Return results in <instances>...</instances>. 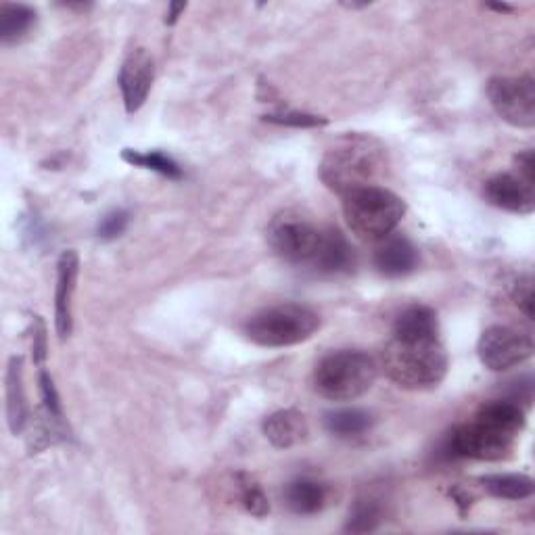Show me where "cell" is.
Listing matches in <instances>:
<instances>
[{
    "label": "cell",
    "instance_id": "obj_1",
    "mask_svg": "<svg viewBox=\"0 0 535 535\" xmlns=\"http://www.w3.org/2000/svg\"><path fill=\"white\" fill-rule=\"evenodd\" d=\"M525 429V410L513 400H494L479 408L473 421L456 427L446 439L450 458L496 462L513 452Z\"/></svg>",
    "mask_w": 535,
    "mask_h": 535
},
{
    "label": "cell",
    "instance_id": "obj_2",
    "mask_svg": "<svg viewBox=\"0 0 535 535\" xmlns=\"http://www.w3.org/2000/svg\"><path fill=\"white\" fill-rule=\"evenodd\" d=\"M389 170V153L370 134H343L320 161V180L327 189L345 197L366 186H377Z\"/></svg>",
    "mask_w": 535,
    "mask_h": 535
},
{
    "label": "cell",
    "instance_id": "obj_3",
    "mask_svg": "<svg viewBox=\"0 0 535 535\" xmlns=\"http://www.w3.org/2000/svg\"><path fill=\"white\" fill-rule=\"evenodd\" d=\"M385 375L402 389L427 391L446 379L450 360L444 343L437 337H395L383 350Z\"/></svg>",
    "mask_w": 535,
    "mask_h": 535
},
{
    "label": "cell",
    "instance_id": "obj_4",
    "mask_svg": "<svg viewBox=\"0 0 535 535\" xmlns=\"http://www.w3.org/2000/svg\"><path fill=\"white\" fill-rule=\"evenodd\" d=\"M379 366L360 350H339L324 356L314 370V389L331 402H354L375 385Z\"/></svg>",
    "mask_w": 535,
    "mask_h": 535
},
{
    "label": "cell",
    "instance_id": "obj_5",
    "mask_svg": "<svg viewBox=\"0 0 535 535\" xmlns=\"http://www.w3.org/2000/svg\"><path fill=\"white\" fill-rule=\"evenodd\" d=\"M406 214L400 195L385 186H366L343 197V216L347 226L362 241H383L398 228Z\"/></svg>",
    "mask_w": 535,
    "mask_h": 535
},
{
    "label": "cell",
    "instance_id": "obj_6",
    "mask_svg": "<svg viewBox=\"0 0 535 535\" xmlns=\"http://www.w3.org/2000/svg\"><path fill=\"white\" fill-rule=\"evenodd\" d=\"M320 329V316L304 304H278L253 314L245 324L249 341L262 347L304 343Z\"/></svg>",
    "mask_w": 535,
    "mask_h": 535
},
{
    "label": "cell",
    "instance_id": "obj_7",
    "mask_svg": "<svg viewBox=\"0 0 535 535\" xmlns=\"http://www.w3.org/2000/svg\"><path fill=\"white\" fill-rule=\"evenodd\" d=\"M324 228L297 209L276 214L268 226V245L276 255L295 266H310L320 247Z\"/></svg>",
    "mask_w": 535,
    "mask_h": 535
},
{
    "label": "cell",
    "instance_id": "obj_8",
    "mask_svg": "<svg viewBox=\"0 0 535 535\" xmlns=\"http://www.w3.org/2000/svg\"><path fill=\"white\" fill-rule=\"evenodd\" d=\"M487 99L500 118L515 128L535 126V82L531 76L492 78Z\"/></svg>",
    "mask_w": 535,
    "mask_h": 535
},
{
    "label": "cell",
    "instance_id": "obj_9",
    "mask_svg": "<svg viewBox=\"0 0 535 535\" xmlns=\"http://www.w3.org/2000/svg\"><path fill=\"white\" fill-rule=\"evenodd\" d=\"M477 354L485 368H490L492 372H506L521 366L533 356V339L531 335L513 327L494 324V327L481 333Z\"/></svg>",
    "mask_w": 535,
    "mask_h": 535
},
{
    "label": "cell",
    "instance_id": "obj_10",
    "mask_svg": "<svg viewBox=\"0 0 535 535\" xmlns=\"http://www.w3.org/2000/svg\"><path fill=\"white\" fill-rule=\"evenodd\" d=\"M155 80V61L145 49L132 51L120 69L118 84L122 90L124 107L128 113H136L149 97Z\"/></svg>",
    "mask_w": 535,
    "mask_h": 535
},
{
    "label": "cell",
    "instance_id": "obj_11",
    "mask_svg": "<svg viewBox=\"0 0 535 535\" xmlns=\"http://www.w3.org/2000/svg\"><path fill=\"white\" fill-rule=\"evenodd\" d=\"M80 258L74 249H67L59 255L57 262V289H55V329L61 341L74 331V293L78 287Z\"/></svg>",
    "mask_w": 535,
    "mask_h": 535
},
{
    "label": "cell",
    "instance_id": "obj_12",
    "mask_svg": "<svg viewBox=\"0 0 535 535\" xmlns=\"http://www.w3.org/2000/svg\"><path fill=\"white\" fill-rule=\"evenodd\" d=\"M485 199L510 214L529 216L535 209L533 184L517 174H498L485 182Z\"/></svg>",
    "mask_w": 535,
    "mask_h": 535
},
{
    "label": "cell",
    "instance_id": "obj_13",
    "mask_svg": "<svg viewBox=\"0 0 535 535\" xmlns=\"http://www.w3.org/2000/svg\"><path fill=\"white\" fill-rule=\"evenodd\" d=\"M354 264L356 255L350 241H347L337 228L333 226L324 228L320 247L314 255L310 268L318 274H343L350 272Z\"/></svg>",
    "mask_w": 535,
    "mask_h": 535
},
{
    "label": "cell",
    "instance_id": "obj_14",
    "mask_svg": "<svg viewBox=\"0 0 535 535\" xmlns=\"http://www.w3.org/2000/svg\"><path fill=\"white\" fill-rule=\"evenodd\" d=\"M262 429H264L266 439L278 450H289L301 444V441H304L310 433L304 412H299L295 408L278 410L270 414L264 421Z\"/></svg>",
    "mask_w": 535,
    "mask_h": 535
},
{
    "label": "cell",
    "instance_id": "obj_15",
    "mask_svg": "<svg viewBox=\"0 0 535 535\" xmlns=\"http://www.w3.org/2000/svg\"><path fill=\"white\" fill-rule=\"evenodd\" d=\"M375 266L381 274L398 278L418 266V251L406 237H385L375 253Z\"/></svg>",
    "mask_w": 535,
    "mask_h": 535
},
{
    "label": "cell",
    "instance_id": "obj_16",
    "mask_svg": "<svg viewBox=\"0 0 535 535\" xmlns=\"http://www.w3.org/2000/svg\"><path fill=\"white\" fill-rule=\"evenodd\" d=\"M7 421L13 435L21 433L28 423L26 391H23V360L13 356L7 368Z\"/></svg>",
    "mask_w": 535,
    "mask_h": 535
},
{
    "label": "cell",
    "instance_id": "obj_17",
    "mask_svg": "<svg viewBox=\"0 0 535 535\" xmlns=\"http://www.w3.org/2000/svg\"><path fill=\"white\" fill-rule=\"evenodd\" d=\"M327 487L314 479H297L287 485L285 500L295 515H316L327 506Z\"/></svg>",
    "mask_w": 535,
    "mask_h": 535
},
{
    "label": "cell",
    "instance_id": "obj_18",
    "mask_svg": "<svg viewBox=\"0 0 535 535\" xmlns=\"http://www.w3.org/2000/svg\"><path fill=\"white\" fill-rule=\"evenodd\" d=\"M38 13L28 5L3 3L0 5V40L5 46L17 44L36 26Z\"/></svg>",
    "mask_w": 535,
    "mask_h": 535
},
{
    "label": "cell",
    "instance_id": "obj_19",
    "mask_svg": "<svg viewBox=\"0 0 535 535\" xmlns=\"http://www.w3.org/2000/svg\"><path fill=\"white\" fill-rule=\"evenodd\" d=\"M395 337H437L439 320L435 310L429 306H410L406 308L393 324Z\"/></svg>",
    "mask_w": 535,
    "mask_h": 535
},
{
    "label": "cell",
    "instance_id": "obj_20",
    "mask_svg": "<svg viewBox=\"0 0 535 535\" xmlns=\"http://www.w3.org/2000/svg\"><path fill=\"white\" fill-rule=\"evenodd\" d=\"M487 494L500 500H527L533 496V479L521 473H496L481 477Z\"/></svg>",
    "mask_w": 535,
    "mask_h": 535
},
{
    "label": "cell",
    "instance_id": "obj_21",
    "mask_svg": "<svg viewBox=\"0 0 535 535\" xmlns=\"http://www.w3.org/2000/svg\"><path fill=\"white\" fill-rule=\"evenodd\" d=\"M383 502L377 496H362L354 502L350 517H347L345 531L350 533H370L383 523Z\"/></svg>",
    "mask_w": 535,
    "mask_h": 535
},
{
    "label": "cell",
    "instance_id": "obj_22",
    "mask_svg": "<svg viewBox=\"0 0 535 535\" xmlns=\"http://www.w3.org/2000/svg\"><path fill=\"white\" fill-rule=\"evenodd\" d=\"M370 425H372V416L358 408L329 412L327 418H324V427H327V431L343 439L364 435L370 429Z\"/></svg>",
    "mask_w": 535,
    "mask_h": 535
},
{
    "label": "cell",
    "instance_id": "obj_23",
    "mask_svg": "<svg viewBox=\"0 0 535 535\" xmlns=\"http://www.w3.org/2000/svg\"><path fill=\"white\" fill-rule=\"evenodd\" d=\"M122 159L126 164L134 166V168H143V170H151L159 176H166L170 180H182V168L176 164V161L161 153V151H134V149H124L122 151Z\"/></svg>",
    "mask_w": 535,
    "mask_h": 535
},
{
    "label": "cell",
    "instance_id": "obj_24",
    "mask_svg": "<svg viewBox=\"0 0 535 535\" xmlns=\"http://www.w3.org/2000/svg\"><path fill=\"white\" fill-rule=\"evenodd\" d=\"M237 490H239L241 504H243V508L247 510L249 515L262 519V517H266L270 513V502H268L264 490L260 487V483L255 481L253 477H249L245 473H239L237 475Z\"/></svg>",
    "mask_w": 535,
    "mask_h": 535
},
{
    "label": "cell",
    "instance_id": "obj_25",
    "mask_svg": "<svg viewBox=\"0 0 535 535\" xmlns=\"http://www.w3.org/2000/svg\"><path fill=\"white\" fill-rule=\"evenodd\" d=\"M264 122L276 124V126H289V128H318L327 126L329 120L320 118V115L304 113V111H281L264 115Z\"/></svg>",
    "mask_w": 535,
    "mask_h": 535
},
{
    "label": "cell",
    "instance_id": "obj_26",
    "mask_svg": "<svg viewBox=\"0 0 535 535\" xmlns=\"http://www.w3.org/2000/svg\"><path fill=\"white\" fill-rule=\"evenodd\" d=\"M38 385H40V395H42V406H44V412L57 418V421L63 423V410H61V400H59V393H57V387L53 383V377L49 375V372L42 368H38Z\"/></svg>",
    "mask_w": 535,
    "mask_h": 535
},
{
    "label": "cell",
    "instance_id": "obj_27",
    "mask_svg": "<svg viewBox=\"0 0 535 535\" xmlns=\"http://www.w3.org/2000/svg\"><path fill=\"white\" fill-rule=\"evenodd\" d=\"M130 222V214L124 209H113V212L105 214L97 226V235L101 241H115L122 237Z\"/></svg>",
    "mask_w": 535,
    "mask_h": 535
},
{
    "label": "cell",
    "instance_id": "obj_28",
    "mask_svg": "<svg viewBox=\"0 0 535 535\" xmlns=\"http://www.w3.org/2000/svg\"><path fill=\"white\" fill-rule=\"evenodd\" d=\"M513 299L515 304L519 306V310L525 314V318H533V285H531V278H521L517 283L515 291H513Z\"/></svg>",
    "mask_w": 535,
    "mask_h": 535
},
{
    "label": "cell",
    "instance_id": "obj_29",
    "mask_svg": "<svg viewBox=\"0 0 535 535\" xmlns=\"http://www.w3.org/2000/svg\"><path fill=\"white\" fill-rule=\"evenodd\" d=\"M32 358L38 368L44 366L46 360V327L44 322L36 316V327H34V345H32Z\"/></svg>",
    "mask_w": 535,
    "mask_h": 535
},
{
    "label": "cell",
    "instance_id": "obj_30",
    "mask_svg": "<svg viewBox=\"0 0 535 535\" xmlns=\"http://www.w3.org/2000/svg\"><path fill=\"white\" fill-rule=\"evenodd\" d=\"M515 166H517V176H521L525 182L533 184L535 182V159H533V151H523L515 157Z\"/></svg>",
    "mask_w": 535,
    "mask_h": 535
},
{
    "label": "cell",
    "instance_id": "obj_31",
    "mask_svg": "<svg viewBox=\"0 0 535 535\" xmlns=\"http://www.w3.org/2000/svg\"><path fill=\"white\" fill-rule=\"evenodd\" d=\"M450 494H452V498L456 500V504H458V508H460V513H462V515L467 513V508L471 506V496H469L467 492H462V490H452Z\"/></svg>",
    "mask_w": 535,
    "mask_h": 535
},
{
    "label": "cell",
    "instance_id": "obj_32",
    "mask_svg": "<svg viewBox=\"0 0 535 535\" xmlns=\"http://www.w3.org/2000/svg\"><path fill=\"white\" fill-rule=\"evenodd\" d=\"M184 9H186V5H170V15L166 17V23H170V26H174L176 19H178V15H180Z\"/></svg>",
    "mask_w": 535,
    "mask_h": 535
},
{
    "label": "cell",
    "instance_id": "obj_33",
    "mask_svg": "<svg viewBox=\"0 0 535 535\" xmlns=\"http://www.w3.org/2000/svg\"><path fill=\"white\" fill-rule=\"evenodd\" d=\"M490 9H494L498 13H510V11H513V7H510V5H490Z\"/></svg>",
    "mask_w": 535,
    "mask_h": 535
}]
</instances>
